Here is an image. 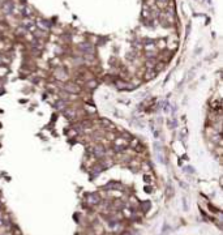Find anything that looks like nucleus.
<instances>
[{"label": "nucleus", "mask_w": 223, "mask_h": 235, "mask_svg": "<svg viewBox=\"0 0 223 235\" xmlns=\"http://www.w3.org/2000/svg\"><path fill=\"white\" fill-rule=\"evenodd\" d=\"M167 1V0H158V3H159V4H160V3H166Z\"/></svg>", "instance_id": "3"}, {"label": "nucleus", "mask_w": 223, "mask_h": 235, "mask_svg": "<svg viewBox=\"0 0 223 235\" xmlns=\"http://www.w3.org/2000/svg\"><path fill=\"white\" fill-rule=\"evenodd\" d=\"M94 154H95L97 157H103V155H104V150H103V148H101V146L94 148Z\"/></svg>", "instance_id": "1"}, {"label": "nucleus", "mask_w": 223, "mask_h": 235, "mask_svg": "<svg viewBox=\"0 0 223 235\" xmlns=\"http://www.w3.org/2000/svg\"><path fill=\"white\" fill-rule=\"evenodd\" d=\"M87 197L90 198V201H89L90 204H97L98 201H99V197H98L97 195H93V193H90V195H87Z\"/></svg>", "instance_id": "2"}]
</instances>
